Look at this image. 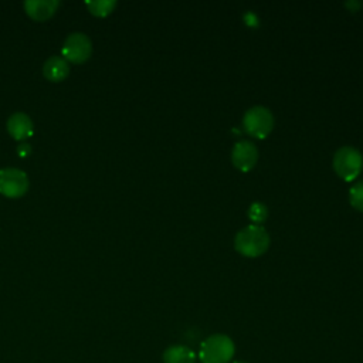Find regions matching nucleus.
Returning <instances> with one entry per match:
<instances>
[{
  "instance_id": "f257e3e1",
  "label": "nucleus",
  "mask_w": 363,
  "mask_h": 363,
  "mask_svg": "<svg viewBox=\"0 0 363 363\" xmlns=\"http://www.w3.org/2000/svg\"><path fill=\"white\" fill-rule=\"evenodd\" d=\"M269 234L259 224H250L238 230L234 237V248L244 257H259L269 247Z\"/></svg>"
},
{
  "instance_id": "f03ea898",
  "label": "nucleus",
  "mask_w": 363,
  "mask_h": 363,
  "mask_svg": "<svg viewBox=\"0 0 363 363\" xmlns=\"http://www.w3.org/2000/svg\"><path fill=\"white\" fill-rule=\"evenodd\" d=\"M234 352V342L227 335L214 333L201 342L199 359L201 363H228Z\"/></svg>"
},
{
  "instance_id": "7ed1b4c3",
  "label": "nucleus",
  "mask_w": 363,
  "mask_h": 363,
  "mask_svg": "<svg viewBox=\"0 0 363 363\" xmlns=\"http://www.w3.org/2000/svg\"><path fill=\"white\" fill-rule=\"evenodd\" d=\"M332 166H333V170L343 180L352 182L359 176L363 167V156L354 146H350V145L340 146L333 155Z\"/></svg>"
},
{
  "instance_id": "20e7f679",
  "label": "nucleus",
  "mask_w": 363,
  "mask_h": 363,
  "mask_svg": "<svg viewBox=\"0 0 363 363\" xmlns=\"http://www.w3.org/2000/svg\"><path fill=\"white\" fill-rule=\"evenodd\" d=\"M244 130L258 139H264L274 128V115L264 105H254L245 111L242 116Z\"/></svg>"
},
{
  "instance_id": "39448f33",
  "label": "nucleus",
  "mask_w": 363,
  "mask_h": 363,
  "mask_svg": "<svg viewBox=\"0 0 363 363\" xmlns=\"http://www.w3.org/2000/svg\"><path fill=\"white\" fill-rule=\"evenodd\" d=\"M62 57L72 64L85 62L92 54V41L84 33H71L62 44Z\"/></svg>"
},
{
  "instance_id": "423d86ee",
  "label": "nucleus",
  "mask_w": 363,
  "mask_h": 363,
  "mask_svg": "<svg viewBox=\"0 0 363 363\" xmlns=\"http://www.w3.org/2000/svg\"><path fill=\"white\" fill-rule=\"evenodd\" d=\"M30 187L28 176L17 167H4L0 170V194L9 199L23 197Z\"/></svg>"
},
{
  "instance_id": "0eeeda50",
  "label": "nucleus",
  "mask_w": 363,
  "mask_h": 363,
  "mask_svg": "<svg viewBox=\"0 0 363 363\" xmlns=\"http://www.w3.org/2000/svg\"><path fill=\"white\" fill-rule=\"evenodd\" d=\"M257 160H258V149L251 140L241 139L234 143L231 149V162L238 170L241 172L251 170L255 166Z\"/></svg>"
},
{
  "instance_id": "6e6552de",
  "label": "nucleus",
  "mask_w": 363,
  "mask_h": 363,
  "mask_svg": "<svg viewBox=\"0 0 363 363\" xmlns=\"http://www.w3.org/2000/svg\"><path fill=\"white\" fill-rule=\"evenodd\" d=\"M7 132L16 140H26L34 133V125L31 118L24 112H16L7 119Z\"/></svg>"
},
{
  "instance_id": "1a4fd4ad",
  "label": "nucleus",
  "mask_w": 363,
  "mask_h": 363,
  "mask_svg": "<svg viewBox=\"0 0 363 363\" xmlns=\"http://www.w3.org/2000/svg\"><path fill=\"white\" fill-rule=\"evenodd\" d=\"M58 4V0H27L24 1V10L33 20L44 21L54 16Z\"/></svg>"
},
{
  "instance_id": "9d476101",
  "label": "nucleus",
  "mask_w": 363,
  "mask_h": 363,
  "mask_svg": "<svg viewBox=\"0 0 363 363\" xmlns=\"http://www.w3.org/2000/svg\"><path fill=\"white\" fill-rule=\"evenodd\" d=\"M69 74L68 61L62 55H51L43 65V75L51 82H60Z\"/></svg>"
},
{
  "instance_id": "9b49d317",
  "label": "nucleus",
  "mask_w": 363,
  "mask_h": 363,
  "mask_svg": "<svg viewBox=\"0 0 363 363\" xmlns=\"http://www.w3.org/2000/svg\"><path fill=\"white\" fill-rule=\"evenodd\" d=\"M196 353L186 345H172L163 352L164 363H196Z\"/></svg>"
},
{
  "instance_id": "f8f14e48",
  "label": "nucleus",
  "mask_w": 363,
  "mask_h": 363,
  "mask_svg": "<svg viewBox=\"0 0 363 363\" xmlns=\"http://www.w3.org/2000/svg\"><path fill=\"white\" fill-rule=\"evenodd\" d=\"M85 6L88 7L91 14L96 17H105L113 11L116 1L115 0H92V1H86Z\"/></svg>"
},
{
  "instance_id": "ddd939ff",
  "label": "nucleus",
  "mask_w": 363,
  "mask_h": 363,
  "mask_svg": "<svg viewBox=\"0 0 363 363\" xmlns=\"http://www.w3.org/2000/svg\"><path fill=\"white\" fill-rule=\"evenodd\" d=\"M248 217L251 221H254L255 224L262 223L267 220L268 217V208L262 201H254L251 203L250 208H248Z\"/></svg>"
},
{
  "instance_id": "4468645a",
  "label": "nucleus",
  "mask_w": 363,
  "mask_h": 363,
  "mask_svg": "<svg viewBox=\"0 0 363 363\" xmlns=\"http://www.w3.org/2000/svg\"><path fill=\"white\" fill-rule=\"evenodd\" d=\"M349 201L350 204L359 210L363 211V180L356 182L350 190H349Z\"/></svg>"
},
{
  "instance_id": "2eb2a0df",
  "label": "nucleus",
  "mask_w": 363,
  "mask_h": 363,
  "mask_svg": "<svg viewBox=\"0 0 363 363\" xmlns=\"http://www.w3.org/2000/svg\"><path fill=\"white\" fill-rule=\"evenodd\" d=\"M30 153H31V146H30L28 143L23 142V143H20V145L17 146V155H18V156L26 157V156H28Z\"/></svg>"
},
{
  "instance_id": "dca6fc26",
  "label": "nucleus",
  "mask_w": 363,
  "mask_h": 363,
  "mask_svg": "<svg viewBox=\"0 0 363 363\" xmlns=\"http://www.w3.org/2000/svg\"><path fill=\"white\" fill-rule=\"evenodd\" d=\"M233 363H247V362H241V360H237V362H233Z\"/></svg>"
}]
</instances>
